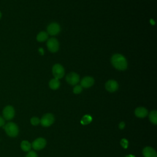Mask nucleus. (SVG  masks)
<instances>
[{
	"label": "nucleus",
	"mask_w": 157,
	"mask_h": 157,
	"mask_svg": "<svg viewBox=\"0 0 157 157\" xmlns=\"http://www.w3.org/2000/svg\"><path fill=\"white\" fill-rule=\"evenodd\" d=\"M3 128L6 133L11 137H16L19 132L18 126L13 122H9L4 124Z\"/></svg>",
	"instance_id": "f03ea898"
},
{
	"label": "nucleus",
	"mask_w": 157,
	"mask_h": 157,
	"mask_svg": "<svg viewBox=\"0 0 157 157\" xmlns=\"http://www.w3.org/2000/svg\"><path fill=\"white\" fill-rule=\"evenodd\" d=\"M30 121H31V123L33 125L36 126V125H37V124H39V123H40V120L39 119V118H37V117H32V118H31Z\"/></svg>",
	"instance_id": "aec40b11"
},
{
	"label": "nucleus",
	"mask_w": 157,
	"mask_h": 157,
	"mask_svg": "<svg viewBox=\"0 0 157 157\" xmlns=\"http://www.w3.org/2000/svg\"><path fill=\"white\" fill-rule=\"evenodd\" d=\"M82 91V87L81 85H75V86L73 88V92L75 94H79Z\"/></svg>",
	"instance_id": "6ab92c4d"
},
{
	"label": "nucleus",
	"mask_w": 157,
	"mask_h": 157,
	"mask_svg": "<svg viewBox=\"0 0 157 157\" xmlns=\"http://www.w3.org/2000/svg\"><path fill=\"white\" fill-rule=\"evenodd\" d=\"M47 46L50 52L55 53L59 49V42L56 38L51 37L47 40Z\"/></svg>",
	"instance_id": "39448f33"
},
{
	"label": "nucleus",
	"mask_w": 157,
	"mask_h": 157,
	"mask_svg": "<svg viewBox=\"0 0 157 157\" xmlns=\"http://www.w3.org/2000/svg\"><path fill=\"white\" fill-rule=\"evenodd\" d=\"M2 115L4 120H11L15 116V110L12 105L6 106L2 110Z\"/></svg>",
	"instance_id": "20e7f679"
},
{
	"label": "nucleus",
	"mask_w": 157,
	"mask_h": 157,
	"mask_svg": "<svg viewBox=\"0 0 157 157\" xmlns=\"http://www.w3.org/2000/svg\"><path fill=\"white\" fill-rule=\"evenodd\" d=\"M4 124H5V120L2 117L0 116V128L4 126Z\"/></svg>",
	"instance_id": "5701e85b"
},
{
	"label": "nucleus",
	"mask_w": 157,
	"mask_h": 157,
	"mask_svg": "<svg viewBox=\"0 0 157 157\" xmlns=\"http://www.w3.org/2000/svg\"><path fill=\"white\" fill-rule=\"evenodd\" d=\"M105 89L109 92H115L118 88V84L114 80H108L105 85Z\"/></svg>",
	"instance_id": "9d476101"
},
{
	"label": "nucleus",
	"mask_w": 157,
	"mask_h": 157,
	"mask_svg": "<svg viewBox=\"0 0 157 157\" xmlns=\"http://www.w3.org/2000/svg\"><path fill=\"white\" fill-rule=\"evenodd\" d=\"M52 73L55 78L57 79L61 78L64 75V69L62 65L55 64L52 67Z\"/></svg>",
	"instance_id": "7ed1b4c3"
},
{
	"label": "nucleus",
	"mask_w": 157,
	"mask_h": 157,
	"mask_svg": "<svg viewBox=\"0 0 157 157\" xmlns=\"http://www.w3.org/2000/svg\"><path fill=\"white\" fill-rule=\"evenodd\" d=\"M149 119L150 121L154 124H157V112L156 110H152L149 114Z\"/></svg>",
	"instance_id": "f3484780"
},
{
	"label": "nucleus",
	"mask_w": 157,
	"mask_h": 157,
	"mask_svg": "<svg viewBox=\"0 0 157 157\" xmlns=\"http://www.w3.org/2000/svg\"><path fill=\"white\" fill-rule=\"evenodd\" d=\"M66 80L69 84L71 85H75L78 83L80 78L79 75L77 74L72 72L67 75V76L66 77Z\"/></svg>",
	"instance_id": "6e6552de"
},
{
	"label": "nucleus",
	"mask_w": 157,
	"mask_h": 157,
	"mask_svg": "<svg viewBox=\"0 0 157 157\" xmlns=\"http://www.w3.org/2000/svg\"><path fill=\"white\" fill-rule=\"evenodd\" d=\"M39 52L42 55H43L44 54V49L42 48H39Z\"/></svg>",
	"instance_id": "393cba45"
},
{
	"label": "nucleus",
	"mask_w": 157,
	"mask_h": 157,
	"mask_svg": "<svg viewBox=\"0 0 157 157\" xmlns=\"http://www.w3.org/2000/svg\"><path fill=\"white\" fill-rule=\"evenodd\" d=\"M54 117L51 113H47L44 115L40 120V123L44 127L50 126L54 122Z\"/></svg>",
	"instance_id": "423d86ee"
},
{
	"label": "nucleus",
	"mask_w": 157,
	"mask_h": 157,
	"mask_svg": "<svg viewBox=\"0 0 157 157\" xmlns=\"http://www.w3.org/2000/svg\"><path fill=\"white\" fill-rule=\"evenodd\" d=\"M91 121H92L91 117L89 115H85L82 117L81 120V123L83 125H86L89 124Z\"/></svg>",
	"instance_id": "a211bd4d"
},
{
	"label": "nucleus",
	"mask_w": 157,
	"mask_h": 157,
	"mask_svg": "<svg viewBox=\"0 0 157 157\" xmlns=\"http://www.w3.org/2000/svg\"><path fill=\"white\" fill-rule=\"evenodd\" d=\"M47 39H48V33L44 31L40 32L36 37V39L38 42H44Z\"/></svg>",
	"instance_id": "dca6fc26"
},
{
	"label": "nucleus",
	"mask_w": 157,
	"mask_h": 157,
	"mask_svg": "<svg viewBox=\"0 0 157 157\" xmlns=\"http://www.w3.org/2000/svg\"><path fill=\"white\" fill-rule=\"evenodd\" d=\"M20 147L21 150L24 151H29L31 150V145L28 140H23L21 142Z\"/></svg>",
	"instance_id": "2eb2a0df"
},
{
	"label": "nucleus",
	"mask_w": 157,
	"mask_h": 157,
	"mask_svg": "<svg viewBox=\"0 0 157 157\" xmlns=\"http://www.w3.org/2000/svg\"><path fill=\"white\" fill-rule=\"evenodd\" d=\"M124 126H125V124H124V122H121V123L119 124V128H120V129H123V128H124Z\"/></svg>",
	"instance_id": "b1692460"
},
{
	"label": "nucleus",
	"mask_w": 157,
	"mask_h": 157,
	"mask_svg": "<svg viewBox=\"0 0 157 157\" xmlns=\"http://www.w3.org/2000/svg\"><path fill=\"white\" fill-rule=\"evenodd\" d=\"M94 80L93 77L90 76H86L80 81V85L83 88H90L94 84Z\"/></svg>",
	"instance_id": "9b49d317"
},
{
	"label": "nucleus",
	"mask_w": 157,
	"mask_h": 157,
	"mask_svg": "<svg viewBox=\"0 0 157 157\" xmlns=\"http://www.w3.org/2000/svg\"><path fill=\"white\" fill-rule=\"evenodd\" d=\"M60 32V26L55 22L50 23L47 26V33L51 36H55Z\"/></svg>",
	"instance_id": "1a4fd4ad"
},
{
	"label": "nucleus",
	"mask_w": 157,
	"mask_h": 157,
	"mask_svg": "<svg viewBox=\"0 0 157 157\" xmlns=\"http://www.w3.org/2000/svg\"><path fill=\"white\" fill-rule=\"evenodd\" d=\"M134 113L137 117L143 118L147 115L148 110L145 107H137Z\"/></svg>",
	"instance_id": "ddd939ff"
},
{
	"label": "nucleus",
	"mask_w": 157,
	"mask_h": 157,
	"mask_svg": "<svg viewBox=\"0 0 157 157\" xmlns=\"http://www.w3.org/2000/svg\"><path fill=\"white\" fill-rule=\"evenodd\" d=\"M26 157H37V155L34 151H29L26 155Z\"/></svg>",
	"instance_id": "4be33fe9"
},
{
	"label": "nucleus",
	"mask_w": 157,
	"mask_h": 157,
	"mask_svg": "<svg viewBox=\"0 0 157 157\" xmlns=\"http://www.w3.org/2000/svg\"><path fill=\"white\" fill-rule=\"evenodd\" d=\"M142 153L144 157H157L156 151L151 147H146L143 149Z\"/></svg>",
	"instance_id": "f8f14e48"
},
{
	"label": "nucleus",
	"mask_w": 157,
	"mask_h": 157,
	"mask_svg": "<svg viewBox=\"0 0 157 157\" xmlns=\"http://www.w3.org/2000/svg\"><path fill=\"white\" fill-rule=\"evenodd\" d=\"M46 145V140L45 139L39 137L34 140L31 146L32 147L36 150H40L42 148H44Z\"/></svg>",
	"instance_id": "0eeeda50"
},
{
	"label": "nucleus",
	"mask_w": 157,
	"mask_h": 157,
	"mask_svg": "<svg viewBox=\"0 0 157 157\" xmlns=\"http://www.w3.org/2000/svg\"><path fill=\"white\" fill-rule=\"evenodd\" d=\"M111 63L115 68L120 71L125 70L128 66L126 59L124 56L119 53L115 54L112 56Z\"/></svg>",
	"instance_id": "f257e3e1"
},
{
	"label": "nucleus",
	"mask_w": 157,
	"mask_h": 157,
	"mask_svg": "<svg viewBox=\"0 0 157 157\" xmlns=\"http://www.w3.org/2000/svg\"><path fill=\"white\" fill-rule=\"evenodd\" d=\"M60 85V82L59 81V79H57L56 78H52L50 82H49V86L52 90H57Z\"/></svg>",
	"instance_id": "4468645a"
},
{
	"label": "nucleus",
	"mask_w": 157,
	"mask_h": 157,
	"mask_svg": "<svg viewBox=\"0 0 157 157\" xmlns=\"http://www.w3.org/2000/svg\"><path fill=\"white\" fill-rule=\"evenodd\" d=\"M1 17H2V13H1V11H0V19H1Z\"/></svg>",
	"instance_id": "a878e982"
},
{
	"label": "nucleus",
	"mask_w": 157,
	"mask_h": 157,
	"mask_svg": "<svg viewBox=\"0 0 157 157\" xmlns=\"http://www.w3.org/2000/svg\"><path fill=\"white\" fill-rule=\"evenodd\" d=\"M120 143H121V145L123 148H126L128 147V140H127L126 139H121Z\"/></svg>",
	"instance_id": "412c9836"
}]
</instances>
